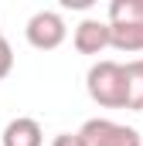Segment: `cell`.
I'll return each instance as SVG.
<instances>
[{
	"label": "cell",
	"instance_id": "obj_1",
	"mask_svg": "<svg viewBox=\"0 0 143 146\" xmlns=\"http://www.w3.org/2000/svg\"><path fill=\"white\" fill-rule=\"evenodd\" d=\"M89 99L102 109H126V65L119 61H96L85 75Z\"/></svg>",
	"mask_w": 143,
	"mask_h": 146
},
{
	"label": "cell",
	"instance_id": "obj_2",
	"mask_svg": "<svg viewBox=\"0 0 143 146\" xmlns=\"http://www.w3.org/2000/svg\"><path fill=\"white\" fill-rule=\"evenodd\" d=\"M24 34H27V44L31 48H37V51H55V48L65 44L68 27H65V21H61L58 10H37L34 17L27 21Z\"/></svg>",
	"mask_w": 143,
	"mask_h": 146
},
{
	"label": "cell",
	"instance_id": "obj_3",
	"mask_svg": "<svg viewBox=\"0 0 143 146\" xmlns=\"http://www.w3.org/2000/svg\"><path fill=\"white\" fill-rule=\"evenodd\" d=\"M78 136L85 139V146H143V136L136 129L112 122V119H89Z\"/></svg>",
	"mask_w": 143,
	"mask_h": 146
},
{
	"label": "cell",
	"instance_id": "obj_4",
	"mask_svg": "<svg viewBox=\"0 0 143 146\" xmlns=\"http://www.w3.org/2000/svg\"><path fill=\"white\" fill-rule=\"evenodd\" d=\"M72 44H75V51H78V54H99V51L112 48L109 21H96V17H85V21H82V24L75 27V34H72Z\"/></svg>",
	"mask_w": 143,
	"mask_h": 146
},
{
	"label": "cell",
	"instance_id": "obj_5",
	"mask_svg": "<svg viewBox=\"0 0 143 146\" xmlns=\"http://www.w3.org/2000/svg\"><path fill=\"white\" fill-rule=\"evenodd\" d=\"M3 146H44V129L37 119H27V115H17L7 122L3 129Z\"/></svg>",
	"mask_w": 143,
	"mask_h": 146
},
{
	"label": "cell",
	"instance_id": "obj_6",
	"mask_svg": "<svg viewBox=\"0 0 143 146\" xmlns=\"http://www.w3.org/2000/svg\"><path fill=\"white\" fill-rule=\"evenodd\" d=\"M109 24H116V27L143 24V0H112L109 3Z\"/></svg>",
	"mask_w": 143,
	"mask_h": 146
},
{
	"label": "cell",
	"instance_id": "obj_7",
	"mask_svg": "<svg viewBox=\"0 0 143 146\" xmlns=\"http://www.w3.org/2000/svg\"><path fill=\"white\" fill-rule=\"evenodd\" d=\"M126 109L143 112V58L126 61Z\"/></svg>",
	"mask_w": 143,
	"mask_h": 146
},
{
	"label": "cell",
	"instance_id": "obj_8",
	"mask_svg": "<svg viewBox=\"0 0 143 146\" xmlns=\"http://www.w3.org/2000/svg\"><path fill=\"white\" fill-rule=\"evenodd\" d=\"M109 34H112V48L116 51H126V54H140L143 51V24H133V27L109 24Z\"/></svg>",
	"mask_w": 143,
	"mask_h": 146
},
{
	"label": "cell",
	"instance_id": "obj_9",
	"mask_svg": "<svg viewBox=\"0 0 143 146\" xmlns=\"http://www.w3.org/2000/svg\"><path fill=\"white\" fill-rule=\"evenodd\" d=\"M10 72H14V48H10L7 37L0 34V82H3Z\"/></svg>",
	"mask_w": 143,
	"mask_h": 146
},
{
	"label": "cell",
	"instance_id": "obj_10",
	"mask_svg": "<svg viewBox=\"0 0 143 146\" xmlns=\"http://www.w3.org/2000/svg\"><path fill=\"white\" fill-rule=\"evenodd\" d=\"M51 146H85V139L78 136V133H61V136H55Z\"/></svg>",
	"mask_w": 143,
	"mask_h": 146
}]
</instances>
